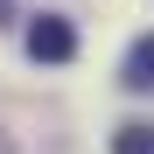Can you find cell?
I'll return each instance as SVG.
<instances>
[{"label":"cell","mask_w":154,"mask_h":154,"mask_svg":"<svg viewBox=\"0 0 154 154\" xmlns=\"http://www.w3.org/2000/svg\"><path fill=\"white\" fill-rule=\"evenodd\" d=\"M28 56H35V63H70V56H77V28H70L63 14L28 21Z\"/></svg>","instance_id":"cell-1"},{"label":"cell","mask_w":154,"mask_h":154,"mask_svg":"<svg viewBox=\"0 0 154 154\" xmlns=\"http://www.w3.org/2000/svg\"><path fill=\"white\" fill-rule=\"evenodd\" d=\"M126 91H154V35H140L133 49H126Z\"/></svg>","instance_id":"cell-2"},{"label":"cell","mask_w":154,"mask_h":154,"mask_svg":"<svg viewBox=\"0 0 154 154\" xmlns=\"http://www.w3.org/2000/svg\"><path fill=\"white\" fill-rule=\"evenodd\" d=\"M112 154H154V126H119V133H112Z\"/></svg>","instance_id":"cell-3"},{"label":"cell","mask_w":154,"mask_h":154,"mask_svg":"<svg viewBox=\"0 0 154 154\" xmlns=\"http://www.w3.org/2000/svg\"><path fill=\"white\" fill-rule=\"evenodd\" d=\"M7 7H14V0H0V14H7Z\"/></svg>","instance_id":"cell-4"}]
</instances>
